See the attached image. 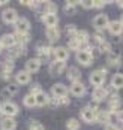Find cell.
<instances>
[{"label":"cell","instance_id":"13","mask_svg":"<svg viewBox=\"0 0 123 130\" xmlns=\"http://www.w3.org/2000/svg\"><path fill=\"white\" fill-rule=\"evenodd\" d=\"M80 117H81V120L84 121V123H87V124H92V123H95L96 121V114L92 111V109H89L87 106L81 109Z\"/></svg>","mask_w":123,"mask_h":130},{"label":"cell","instance_id":"41","mask_svg":"<svg viewBox=\"0 0 123 130\" xmlns=\"http://www.w3.org/2000/svg\"><path fill=\"white\" fill-rule=\"evenodd\" d=\"M57 103H59V106H60V105H65V106H66V105L71 103V99H69L68 96H65V97H60V99H57Z\"/></svg>","mask_w":123,"mask_h":130},{"label":"cell","instance_id":"36","mask_svg":"<svg viewBox=\"0 0 123 130\" xmlns=\"http://www.w3.org/2000/svg\"><path fill=\"white\" fill-rule=\"evenodd\" d=\"M107 61H108V64H110V66H120V57L110 54L108 58H107Z\"/></svg>","mask_w":123,"mask_h":130},{"label":"cell","instance_id":"1","mask_svg":"<svg viewBox=\"0 0 123 130\" xmlns=\"http://www.w3.org/2000/svg\"><path fill=\"white\" fill-rule=\"evenodd\" d=\"M107 73H108V69H107L105 66L101 67V69H98V70H93V72L90 73V82H92V85H95V87H102L104 82H105Z\"/></svg>","mask_w":123,"mask_h":130},{"label":"cell","instance_id":"50","mask_svg":"<svg viewBox=\"0 0 123 130\" xmlns=\"http://www.w3.org/2000/svg\"><path fill=\"white\" fill-rule=\"evenodd\" d=\"M2 50H3V48H2V45H0V52H2Z\"/></svg>","mask_w":123,"mask_h":130},{"label":"cell","instance_id":"10","mask_svg":"<svg viewBox=\"0 0 123 130\" xmlns=\"http://www.w3.org/2000/svg\"><path fill=\"white\" fill-rule=\"evenodd\" d=\"M75 58H77V61L83 66H90L93 63V57H92V54L89 51H78Z\"/></svg>","mask_w":123,"mask_h":130},{"label":"cell","instance_id":"49","mask_svg":"<svg viewBox=\"0 0 123 130\" xmlns=\"http://www.w3.org/2000/svg\"><path fill=\"white\" fill-rule=\"evenodd\" d=\"M0 117H3V114H2V111H0Z\"/></svg>","mask_w":123,"mask_h":130},{"label":"cell","instance_id":"47","mask_svg":"<svg viewBox=\"0 0 123 130\" xmlns=\"http://www.w3.org/2000/svg\"><path fill=\"white\" fill-rule=\"evenodd\" d=\"M29 3H30V2H26V0H23V2H21V5H24V6H29Z\"/></svg>","mask_w":123,"mask_h":130},{"label":"cell","instance_id":"24","mask_svg":"<svg viewBox=\"0 0 123 130\" xmlns=\"http://www.w3.org/2000/svg\"><path fill=\"white\" fill-rule=\"evenodd\" d=\"M15 94H18V85L17 84H9V85L5 87V90L2 91L3 99H9V97H12Z\"/></svg>","mask_w":123,"mask_h":130},{"label":"cell","instance_id":"39","mask_svg":"<svg viewBox=\"0 0 123 130\" xmlns=\"http://www.w3.org/2000/svg\"><path fill=\"white\" fill-rule=\"evenodd\" d=\"M29 130H45V129H44V126H42L41 123H38V121H30Z\"/></svg>","mask_w":123,"mask_h":130},{"label":"cell","instance_id":"14","mask_svg":"<svg viewBox=\"0 0 123 130\" xmlns=\"http://www.w3.org/2000/svg\"><path fill=\"white\" fill-rule=\"evenodd\" d=\"M120 105H122V97L119 94H111L108 100V112H116V111H120Z\"/></svg>","mask_w":123,"mask_h":130},{"label":"cell","instance_id":"19","mask_svg":"<svg viewBox=\"0 0 123 130\" xmlns=\"http://www.w3.org/2000/svg\"><path fill=\"white\" fill-rule=\"evenodd\" d=\"M39 69H41V63L38 61V58H29L27 61H26V72L27 73H36V72H39Z\"/></svg>","mask_w":123,"mask_h":130},{"label":"cell","instance_id":"15","mask_svg":"<svg viewBox=\"0 0 123 130\" xmlns=\"http://www.w3.org/2000/svg\"><path fill=\"white\" fill-rule=\"evenodd\" d=\"M53 51H54V48H53L51 45H48V43H42V42H39V43L36 45V52H38V57H41V55L51 57V55H53Z\"/></svg>","mask_w":123,"mask_h":130},{"label":"cell","instance_id":"27","mask_svg":"<svg viewBox=\"0 0 123 130\" xmlns=\"http://www.w3.org/2000/svg\"><path fill=\"white\" fill-rule=\"evenodd\" d=\"M48 100H50V97H48V94H47V93H44V91H39L38 94H35V102H36V106H45V105L48 103Z\"/></svg>","mask_w":123,"mask_h":130},{"label":"cell","instance_id":"8","mask_svg":"<svg viewBox=\"0 0 123 130\" xmlns=\"http://www.w3.org/2000/svg\"><path fill=\"white\" fill-rule=\"evenodd\" d=\"M17 18H18V13L14 8H8L2 12V20H3L5 24H14L17 21Z\"/></svg>","mask_w":123,"mask_h":130},{"label":"cell","instance_id":"29","mask_svg":"<svg viewBox=\"0 0 123 130\" xmlns=\"http://www.w3.org/2000/svg\"><path fill=\"white\" fill-rule=\"evenodd\" d=\"M41 11H44L45 13H54L57 12V5L56 3H51V2H44V3H41Z\"/></svg>","mask_w":123,"mask_h":130},{"label":"cell","instance_id":"17","mask_svg":"<svg viewBox=\"0 0 123 130\" xmlns=\"http://www.w3.org/2000/svg\"><path fill=\"white\" fill-rule=\"evenodd\" d=\"M53 55H54V60L57 61H66L69 58V51L65 46H57L53 51Z\"/></svg>","mask_w":123,"mask_h":130},{"label":"cell","instance_id":"18","mask_svg":"<svg viewBox=\"0 0 123 130\" xmlns=\"http://www.w3.org/2000/svg\"><path fill=\"white\" fill-rule=\"evenodd\" d=\"M41 20L47 27H57V24H59V18L54 13H42Z\"/></svg>","mask_w":123,"mask_h":130},{"label":"cell","instance_id":"34","mask_svg":"<svg viewBox=\"0 0 123 130\" xmlns=\"http://www.w3.org/2000/svg\"><path fill=\"white\" fill-rule=\"evenodd\" d=\"M66 129L68 130H80V121L77 118H69L66 121Z\"/></svg>","mask_w":123,"mask_h":130},{"label":"cell","instance_id":"3","mask_svg":"<svg viewBox=\"0 0 123 130\" xmlns=\"http://www.w3.org/2000/svg\"><path fill=\"white\" fill-rule=\"evenodd\" d=\"M110 94V88H105L104 85L102 87H95L93 88V93H92V97H93V102L96 103H101L102 100H105L107 97H108Z\"/></svg>","mask_w":123,"mask_h":130},{"label":"cell","instance_id":"38","mask_svg":"<svg viewBox=\"0 0 123 130\" xmlns=\"http://www.w3.org/2000/svg\"><path fill=\"white\" fill-rule=\"evenodd\" d=\"M75 33H77V27L74 26V24H68V26H65V35H68V36H75Z\"/></svg>","mask_w":123,"mask_h":130},{"label":"cell","instance_id":"11","mask_svg":"<svg viewBox=\"0 0 123 130\" xmlns=\"http://www.w3.org/2000/svg\"><path fill=\"white\" fill-rule=\"evenodd\" d=\"M50 91L53 93V97L54 99H60V97L68 96V87L65 84H54Z\"/></svg>","mask_w":123,"mask_h":130},{"label":"cell","instance_id":"48","mask_svg":"<svg viewBox=\"0 0 123 130\" xmlns=\"http://www.w3.org/2000/svg\"><path fill=\"white\" fill-rule=\"evenodd\" d=\"M5 3H6V2H2V0H0V6H3Z\"/></svg>","mask_w":123,"mask_h":130},{"label":"cell","instance_id":"32","mask_svg":"<svg viewBox=\"0 0 123 130\" xmlns=\"http://www.w3.org/2000/svg\"><path fill=\"white\" fill-rule=\"evenodd\" d=\"M14 66H15V60H14V58L6 57V58H5V61H3V64H2V67H3L2 70H5V72H11V73H12Z\"/></svg>","mask_w":123,"mask_h":130},{"label":"cell","instance_id":"20","mask_svg":"<svg viewBox=\"0 0 123 130\" xmlns=\"http://www.w3.org/2000/svg\"><path fill=\"white\" fill-rule=\"evenodd\" d=\"M17 121L11 117H3L0 120V129L2 130H15Z\"/></svg>","mask_w":123,"mask_h":130},{"label":"cell","instance_id":"45","mask_svg":"<svg viewBox=\"0 0 123 130\" xmlns=\"http://www.w3.org/2000/svg\"><path fill=\"white\" fill-rule=\"evenodd\" d=\"M105 130H120V126H117V124H107Z\"/></svg>","mask_w":123,"mask_h":130},{"label":"cell","instance_id":"21","mask_svg":"<svg viewBox=\"0 0 123 130\" xmlns=\"http://www.w3.org/2000/svg\"><path fill=\"white\" fill-rule=\"evenodd\" d=\"M45 35H47V39L50 40L51 43L53 42H57V40L60 39V30L57 27H47Z\"/></svg>","mask_w":123,"mask_h":130},{"label":"cell","instance_id":"35","mask_svg":"<svg viewBox=\"0 0 123 130\" xmlns=\"http://www.w3.org/2000/svg\"><path fill=\"white\" fill-rule=\"evenodd\" d=\"M80 46H81V45H80V42H78V40H75L74 38H71V39H69V42H68V48H69V50L78 52V51H80Z\"/></svg>","mask_w":123,"mask_h":130},{"label":"cell","instance_id":"44","mask_svg":"<svg viewBox=\"0 0 123 130\" xmlns=\"http://www.w3.org/2000/svg\"><path fill=\"white\" fill-rule=\"evenodd\" d=\"M47 105H48L50 108H57V106H59V103H57V99H50Z\"/></svg>","mask_w":123,"mask_h":130},{"label":"cell","instance_id":"6","mask_svg":"<svg viewBox=\"0 0 123 130\" xmlns=\"http://www.w3.org/2000/svg\"><path fill=\"white\" fill-rule=\"evenodd\" d=\"M108 23H110V20L105 13H98L95 18H93V27H95L98 31H102L104 28H107Z\"/></svg>","mask_w":123,"mask_h":130},{"label":"cell","instance_id":"37","mask_svg":"<svg viewBox=\"0 0 123 130\" xmlns=\"http://www.w3.org/2000/svg\"><path fill=\"white\" fill-rule=\"evenodd\" d=\"M98 50H99V52H104V54H110V51H111V43H108L107 40L105 42H102L99 46H98Z\"/></svg>","mask_w":123,"mask_h":130},{"label":"cell","instance_id":"23","mask_svg":"<svg viewBox=\"0 0 123 130\" xmlns=\"http://www.w3.org/2000/svg\"><path fill=\"white\" fill-rule=\"evenodd\" d=\"M26 51H27V48H26V46L15 45V46H12V48L9 50L8 57H11V58H14V60H15V57H23V55L26 54Z\"/></svg>","mask_w":123,"mask_h":130},{"label":"cell","instance_id":"22","mask_svg":"<svg viewBox=\"0 0 123 130\" xmlns=\"http://www.w3.org/2000/svg\"><path fill=\"white\" fill-rule=\"evenodd\" d=\"M15 81H17V84H20V85L30 84V82H32V75L27 73L26 70H21V72H18V73L15 75Z\"/></svg>","mask_w":123,"mask_h":130},{"label":"cell","instance_id":"40","mask_svg":"<svg viewBox=\"0 0 123 130\" xmlns=\"http://www.w3.org/2000/svg\"><path fill=\"white\" fill-rule=\"evenodd\" d=\"M104 6H105V2H101V0L92 2V9H102Z\"/></svg>","mask_w":123,"mask_h":130},{"label":"cell","instance_id":"5","mask_svg":"<svg viewBox=\"0 0 123 130\" xmlns=\"http://www.w3.org/2000/svg\"><path fill=\"white\" fill-rule=\"evenodd\" d=\"M66 61H57L54 60L51 64H50V75L51 76H60L62 73H65L66 70Z\"/></svg>","mask_w":123,"mask_h":130},{"label":"cell","instance_id":"31","mask_svg":"<svg viewBox=\"0 0 123 130\" xmlns=\"http://www.w3.org/2000/svg\"><path fill=\"white\" fill-rule=\"evenodd\" d=\"M15 36V42L17 45H21V46H27L29 40H30V35L26 33V35H14Z\"/></svg>","mask_w":123,"mask_h":130},{"label":"cell","instance_id":"9","mask_svg":"<svg viewBox=\"0 0 123 130\" xmlns=\"http://www.w3.org/2000/svg\"><path fill=\"white\" fill-rule=\"evenodd\" d=\"M107 28H108V31H110L111 36H120L122 31H123V23L120 21V20L110 21L108 26H107Z\"/></svg>","mask_w":123,"mask_h":130},{"label":"cell","instance_id":"26","mask_svg":"<svg viewBox=\"0 0 123 130\" xmlns=\"http://www.w3.org/2000/svg\"><path fill=\"white\" fill-rule=\"evenodd\" d=\"M74 39L78 40V42H80V45H84V43H89L90 36H89V33H87L86 30H77V33H75Z\"/></svg>","mask_w":123,"mask_h":130},{"label":"cell","instance_id":"12","mask_svg":"<svg viewBox=\"0 0 123 130\" xmlns=\"http://www.w3.org/2000/svg\"><path fill=\"white\" fill-rule=\"evenodd\" d=\"M66 78L71 82H78L81 79V70L77 67V66H71L66 69Z\"/></svg>","mask_w":123,"mask_h":130},{"label":"cell","instance_id":"33","mask_svg":"<svg viewBox=\"0 0 123 130\" xmlns=\"http://www.w3.org/2000/svg\"><path fill=\"white\" fill-rule=\"evenodd\" d=\"M23 103H24L26 108H35V106H36V102H35V94L27 93V94L24 96V99H23Z\"/></svg>","mask_w":123,"mask_h":130},{"label":"cell","instance_id":"25","mask_svg":"<svg viewBox=\"0 0 123 130\" xmlns=\"http://www.w3.org/2000/svg\"><path fill=\"white\" fill-rule=\"evenodd\" d=\"M123 87V76L120 72L114 73L113 78H111V88H116V90H120Z\"/></svg>","mask_w":123,"mask_h":130},{"label":"cell","instance_id":"7","mask_svg":"<svg viewBox=\"0 0 123 130\" xmlns=\"http://www.w3.org/2000/svg\"><path fill=\"white\" fill-rule=\"evenodd\" d=\"M68 93H71L74 97H83L86 94V85L83 82H72L71 87L68 88Z\"/></svg>","mask_w":123,"mask_h":130},{"label":"cell","instance_id":"30","mask_svg":"<svg viewBox=\"0 0 123 130\" xmlns=\"http://www.w3.org/2000/svg\"><path fill=\"white\" fill-rule=\"evenodd\" d=\"M75 12H77V3L75 2H66L65 3V15L72 17V15H75Z\"/></svg>","mask_w":123,"mask_h":130},{"label":"cell","instance_id":"43","mask_svg":"<svg viewBox=\"0 0 123 130\" xmlns=\"http://www.w3.org/2000/svg\"><path fill=\"white\" fill-rule=\"evenodd\" d=\"M39 91H42L41 85H39V84H35V85H32V90L29 91V93H30V94H38Z\"/></svg>","mask_w":123,"mask_h":130},{"label":"cell","instance_id":"28","mask_svg":"<svg viewBox=\"0 0 123 130\" xmlns=\"http://www.w3.org/2000/svg\"><path fill=\"white\" fill-rule=\"evenodd\" d=\"M96 121L99 124H110V112L108 111H99L96 112Z\"/></svg>","mask_w":123,"mask_h":130},{"label":"cell","instance_id":"4","mask_svg":"<svg viewBox=\"0 0 123 130\" xmlns=\"http://www.w3.org/2000/svg\"><path fill=\"white\" fill-rule=\"evenodd\" d=\"M14 27L17 35H26L30 30V21L27 18H17V21L14 23Z\"/></svg>","mask_w":123,"mask_h":130},{"label":"cell","instance_id":"46","mask_svg":"<svg viewBox=\"0 0 123 130\" xmlns=\"http://www.w3.org/2000/svg\"><path fill=\"white\" fill-rule=\"evenodd\" d=\"M80 5L84 9H92V2H80Z\"/></svg>","mask_w":123,"mask_h":130},{"label":"cell","instance_id":"42","mask_svg":"<svg viewBox=\"0 0 123 130\" xmlns=\"http://www.w3.org/2000/svg\"><path fill=\"white\" fill-rule=\"evenodd\" d=\"M11 76H12V73H11V72H5V70H2V72H0V78L3 79V81H9Z\"/></svg>","mask_w":123,"mask_h":130},{"label":"cell","instance_id":"2","mask_svg":"<svg viewBox=\"0 0 123 130\" xmlns=\"http://www.w3.org/2000/svg\"><path fill=\"white\" fill-rule=\"evenodd\" d=\"M0 111H2V114H3V117L6 115V117H11L14 118L17 114H18V106H17V103H14V102H11V100H6L3 105H0Z\"/></svg>","mask_w":123,"mask_h":130},{"label":"cell","instance_id":"16","mask_svg":"<svg viewBox=\"0 0 123 130\" xmlns=\"http://www.w3.org/2000/svg\"><path fill=\"white\" fill-rule=\"evenodd\" d=\"M0 45H2V48H8V50H11L12 46L17 45V42H15V36L14 35H11V33L3 35V36L0 38Z\"/></svg>","mask_w":123,"mask_h":130}]
</instances>
